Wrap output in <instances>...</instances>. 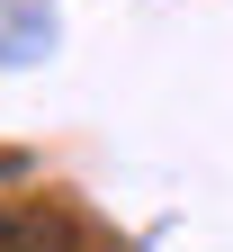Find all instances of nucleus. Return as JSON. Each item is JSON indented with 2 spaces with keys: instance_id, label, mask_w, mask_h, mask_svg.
<instances>
[{
  "instance_id": "f257e3e1",
  "label": "nucleus",
  "mask_w": 233,
  "mask_h": 252,
  "mask_svg": "<svg viewBox=\"0 0 233 252\" xmlns=\"http://www.w3.org/2000/svg\"><path fill=\"white\" fill-rule=\"evenodd\" d=\"M0 252H81V234L54 207H0Z\"/></svg>"
}]
</instances>
